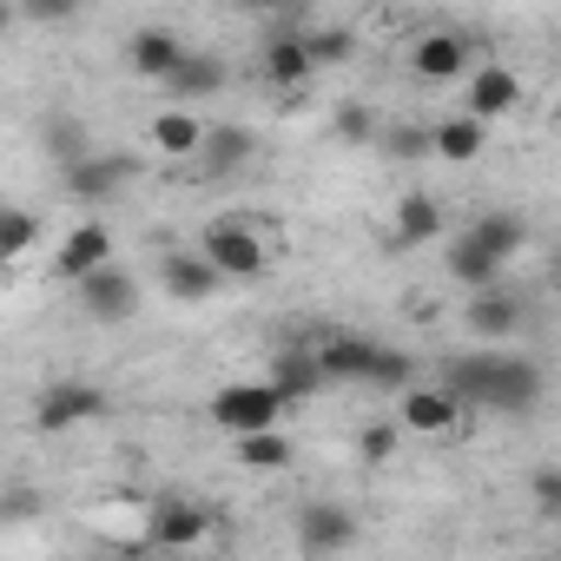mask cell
Listing matches in <instances>:
<instances>
[{"instance_id": "10", "label": "cell", "mask_w": 561, "mask_h": 561, "mask_svg": "<svg viewBox=\"0 0 561 561\" xmlns=\"http://www.w3.org/2000/svg\"><path fill=\"white\" fill-rule=\"evenodd\" d=\"M126 185H133V159L126 152H87V159L67 165V192L80 205H113Z\"/></svg>"}, {"instance_id": "11", "label": "cell", "mask_w": 561, "mask_h": 561, "mask_svg": "<svg viewBox=\"0 0 561 561\" xmlns=\"http://www.w3.org/2000/svg\"><path fill=\"white\" fill-rule=\"evenodd\" d=\"M159 291H165L172 305H211V298L225 291V277H218L198 251H165V257H159Z\"/></svg>"}, {"instance_id": "9", "label": "cell", "mask_w": 561, "mask_h": 561, "mask_svg": "<svg viewBox=\"0 0 561 561\" xmlns=\"http://www.w3.org/2000/svg\"><path fill=\"white\" fill-rule=\"evenodd\" d=\"M462 324H469V337H482V344H508V337L528 331V298H515L502 277H495V285H482V291L469 298Z\"/></svg>"}, {"instance_id": "30", "label": "cell", "mask_w": 561, "mask_h": 561, "mask_svg": "<svg viewBox=\"0 0 561 561\" xmlns=\"http://www.w3.org/2000/svg\"><path fill=\"white\" fill-rule=\"evenodd\" d=\"M397 449H403V430H397V423H370V430L357 436V456H364V462H390Z\"/></svg>"}, {"instance_id": "2", "label": "cell", "mask_w": 561, "mask_h": 561, "mask_svg": "<svg viewBox=\"0 0 561 561\" xmlns=\"http://www.w3.org/2000/svg\"><path fill=\"white\" fill-rule=\"evenodd\" d=\"M198 257L225 277V285H231V277L244 285V277H257V271L271 264V244H264V231H257L251 218H211V225L198 231Z\"/></svg>"}, {"instance_id": "12", "label": "cell", "mask_w": 561, "mask_h": 561, "mask_svg": "<svg viewBox=\"0 0 561 561\" xmlns=\"http://www.w3.org/2000/svg\"><path fill=\"white\" fill-rule=\"evenodd\" d=\"M257 67H264L271 87H305V80L318 73V60H311V47H305V27H264Z\"/></svg>"}, {"instance_id": "8", "label": "cell", "mask_w": 561, "mask_h": 561, "mask_svg": "<svg viewBox=\"0 0 561 561\" xmlns=\"http://www.w3.org/2000/svg\"><path fill=\"white\" fill-rule=\"evenodd\" d=\"M205 410H211V423H218V430L244 436V430H271L291 403L277 397L271 383H225V390H211V403H205Z\"/></svg>"}, {"instance_id": "17", "label": "cell", "mask_w": 561, "mask_h": 561, "mask_svg": "<svg viewBox=\"0 0 561 561\" xmlns=\"http://www.w3.org/2000/svg\"><path fill=\"white\" fill-rule=\"evenodd\" d=\"M285 403H311L318 390H324V370H318V357H311V344H291V351H277L271 357V377H264Z\"/></svg>"}, {"instance_id": "33", "label": "cell", "mask_w": 561, "mask_h": 561, "mask_svg": "<svg viewBox=\"0 0 561 561\" xmlns=\"http://www.w3.org/2000/svg\"><path fill=\"white\" fill-rule=\"evenodd\" d=\"M535 515H541V522H561V469H554V462L535 476Z\"/></svg>"}, {"instance_id": "24", "label": "cell", "mask_w": 561, "mask_h": 561, "mask_svg": "<svg viewBox=\"0 0 561 561\" xmlns=\"http://www.w3.org/2000/svg\"><path fill=\"white\" fill-rule=\"evenodd\" d=\"M443 271H449V285H462V291H482V285H495V277H502V257H489L482 244L456 238V244L443 251Z\"/></svg>"}, {"instance_id": "3", "label": "cell", "mask_w": 561, "mask_h": 561, "mask_svg": "<svg viewBox=\"0 0 561 561\" xmlns=\"http://www.w3.org/2000/svg\"><path fill=\"white\" fill-rule=\"evenodd\" d=\"M73 291H80V311L93 318V324H126V318H139V277L126 271V264H93L87 277H73Z\"/></svg>"}, {"instance_id": "5", "label": "cell", "mask_w": 561, "mask_h": 561, "mask_svg": "<svg viewBox=\"0 0 561 561\" xmlns=\"http://www.w3.org/2000/svg\"><path fill=\"white\" fill-rule=\"evenodd\" d=\"M469 67H476V34H462V27H430L410 47V73L430 87H456Z\"/></svg>"}, {"instance_id": "6", "label": "cell", "mask_w": 561, "mask_h": 561, "mask_svg": "<svg viewBox=\"0 0 561 561\" xmlns=\"http://www.w3.org/2000/svg\"><path fill=\"white\" fill-rule=\"evenodd\" d=\"M93 416H106V397H100L93 383H80V377H60V383H47V390L34 397V430H41V436L87 430Z\"/></svg>"}, {"instance_id": "35", "label": "cell", "mask_w": 561, "mask_h": 561, "mask_svg": "<svg viewBox=\"0 0 561 561\" xmlns=\"http://www.w3.org/2000/svg\"><path fill=\"white\" fill-rule=\"evenodd\" d=\"M14 8H21L27 21H47V27H54V21H73L87 0H14Z\"/></svg>"}, {"instance_id": "15", "label": "cell", "mask_w": 561, "mask_h": 561, "mask_svg": "<svg viewBox=\"0 0 561 561\" xmlns=\"http://www.w3.org/2000/svg\"><path fill=\"white\" fill-rule=\"evenodd\" d=\"M159 87H165V100H172V106L211 100V93H225V60H218V54H179V67H172Z\"/></svg>"}, {"instance_id": "20", "label": "cell", "mask_w": 561, "mask_h": 561, "mask_svg": "<svg viewBox=\"0 0 561 561\" xmlns=\"http://www.w3.org/2000/svg\"><path fill=\"white\" fill-rule=\"evenodd\" d=\"M482 146H489V119H476V113H449L443 126H430V152L449 159V165L482 159Z\"/></svg>"}, {"instance_id": "23", "label": "cell", "mask_w": 561, "mask_h": 561, "mask_svg": "<svg viewBox=\"0 0 561 561\" xmlns=\"http://www.w3.org/2000/svg\"><path fill=\"white\" fill-rule=\"evenodd\" d=\"M462 238H469V244H482L489 257H502V264H508V257L528 244V218H522V211H482Z\"/></svg>"}, {"instance_id": "16", "label": "cell", "mask_w": 561, "mask_h": 561, "mask_svg": "<svg viewBox=\"0 0 561 561\" xmlns=\"http://www.w3.org/2000/svg\"><path fill=\"white\" fill-rule=\"evenodd\" d=\"M146 139H152V152H159V159H172V165H185V159H198V139H205V119H198L192 106H165V113H152V126H146Z\"/></svg>"}, {"instance_id": "14", "label": "cell", "mask_w": 561, "mask_h": 561, "mask_svg": "<svg viewBox=\"0 0 561 561\" xmlns=\"http://www.w3.org/2000/svg\"><path fill=\"white\" fill-rule=\"evenodd\" d=\"M113 257V231L100 225V218H80L60 244H54V271L67 277V285H73V277H87L93 264H106Z\"/></svg>"}, {"instance_id": "19", "label": "cell", "mask_w": 561, "mask_h": 561, "mask_svg": "<svg viewBox=\"0 0 561 561\" xmlns=\"http://www.w3.org/2000/svg\"><path fill=\"white\" fill-rule=\"evenodd\" d=\"M370 351H377V337H357V331H337V337L311 344V357H318L324 383H364V370H370Z\"/></svg>"}, {"instance_id": "21", "label": "cell", "mask_w": 561, "mask_h": 561, "mask_svg": "<svg viewBox=\"0 0 561 561\" xmlns=\"http://www.w3.org/2000/svg\"><path fill=\"white\" fill-rule=\"evenodd\" d=\"M179 54H185V41H179L172 27H139V34L126 41V60H133L139 80H165V73L179 67Z\"/></svg>"}, {"instance_id": "29", "label": "cell", "mask_w": 561, "mask_h": 561, "mask_svg": "<svg viewBox=\"0 0 561 561\" xmlns=\"http://www.w3.org/2000/svg\"><path fill=\"white\" fill-rule=\"evenodd\" d=\"M305 47H311L318 67H344V60L357 54V34H351V27H318V34H305Z\"/></svg>"}, {"instance_id": "4", "label": "cell", "mask_w": 561, "mask_h": 561, "mask_svg": "<svg viewBox=\"0 0 561 561\" xmlns=\"http://www.w3.org/2000/svg\"><path fill=\"white\" fill-rule=\"evenodd\" d=\"M397 397H403V403H397V430H403V436L443 443V436H456V430H462V403H456L443 383H416V377H410Z\"/></svg>"}, {"instance_id": "25", "label": "cell", "mask_w": 561, "mask_h": 561, "mask_svg": "<svg viewBox=\"0 0 561 561\" xmlns=\"http://www.w3.org/2000/svg\"><path fill=\"white\" fill-rule=\"evenodd\" d=\"M251 152H257V146H251V133H244V126H205V139H198L205 172H238Z\"/></svg>"}, {"instance_id": "34", "label": "cell", "mask_w": 561, "mask_h": 561, "mask_svg": "<svg viewBox=\"0 0 561 561\" xmlns=\"http://www.w3.org/2000/svg\"><path fill=\"white\" fill-rule=\"evenodd\" d=\"M337 133H344L351 146H370V139H377V113H370V106H344V113H337Z\"/></svg>"}, {"instance_id": "1", "label": "cell", "mask_w": 561, "mask_h": 561, "mask_svg": "<svg viewBox=\"0 0 561 561\" xmlns=\"http://www.w3.org/2000/svg\"><path fill=\"white\" fill-rule=\"evenodd\" d=\"M443 390L462 403V410H495V416H528L548 390L541 364L528 351H469V357H449V377Z\"/></svg>"}, {"instance_id": "36", "label": "cell", "mask_w": 561, "mask_h": 561, "mask_svg": "<svg viewBox=\"0 0 561 561\" xmlns=\"http://www.w3.org/2000/svg\"><path fill=\"white\" fill-rule=\"evenodd\" d=\"M298 8L305 0H244V14H264L271 27H298Z\"/></svg>"}, {"instance_id": "26", "label": "cell", "mask_w": 561, "mask_h": 561, "mask_svg": "<svg viewBox=\"0 0 561 561\" xmlns=\"http://www.w3.org/2000/svg\"><path fill=\"white\" fill-rule=\"evenodd\" d=\"M238 462L257 469V476H271V469L291 462V443L277 436V423H271V430H244V436H238Z\"/></svg>"}, {"instance_id": "32", "label": "cell", "mask_w": 561, "mask_h": 561, "mask_svg": "<svg viewBox=\"0 0 561 561\" xmlns=\"http://www.w3.org/2000/svg\"><path fill=\"white\" fill-rule=\"evenodd\" d=\"M383 152H390V159H423V152H430V133H423V126H390V133H383Z\"/></svg>"}, {"instance_id": "28", "label": "cell", "mask_w": 561, "mask_h": 561, "mask_svg": "<svg viewBox=\"0 0 561 561\" xmlns=\"http://www.w3.org/2000/svg\"><path fill=\"white\" fill-rule=\"evenodd\" d=\"M410 377H416V357H410V351H397V344H377V351H370V370H364L370 390H403Z\"/></svg>"}, {"instance_id": "22", "label": "cell", "mask_w": 561, "mask_h": 561, "mask_svg": "<svg viewBox=\"0 0 561 561\" xmlns=\"http://www.w3.org/2000/svg\"><path fill=\"white\" fill-rule=\"evenodd\" d=\"M443 225H449V218H443V205H436L430 192H403V198H397V244H403V251L436 244Z\"/></svg>"}, {"instance_id": "27", "label": "cell", "mask_w": 561, "mask_h": 561, "mask_svg": "<svg viewBox=\"0 0 561 561\" xmlns=\"http://www.w3.org/2000/svg\"><path fill=\"white\" fill-rule=\"evenodd\" d=\"M34 244H41V218L21 205H0V264H21Z\"/></svg>"}, {"instance_id": "31", "label": "cell", "mask_w": 561, "mask_h": 561, "mask_svg": "<svg viewBox=\"0 0 561 561\" xmlns=\"http://www.w3.org/2000/svg\"><path fill=\"white\" fill-rule=\"evenodd\" d=\"M47 133H54V159H60V165H73V159H87V152H93V146H87V126H80V119H54Z\"/></svg>"}, {"instance_id": "18", "label": "cell", "mask_w": 561, "mask_h": 561, "mask_svg": "<svg viewBox=\"0 0 561 561\" xmlns=\"http://www.w3.org/2000/svg\"><path fill=\"white\" fill-rule=\"evenodd\" d=\"M462 80H469V113H476V119H502V113L522 106V80H515V67H469Z\"/></svg>"}, {"instance_id": "38", "label": "cell", "mask_w": 561, "mask_h": 561, "mask_svg": "<svg viewBox=\"0 0 561 561\" xmlns=\"http://www.w3.org/2000/svg\"><path fill=\"white\" fill-rule=\"evenodd\" d=\"M14 14H21V8H14V0H0V41H8V27H14Z\"/></svg>"}, {"instance_id": "7", "label": "cell", "mask_w": 561, "mask_h": 561, "mask_svg": "<svg viewBox=\"0 0 561 561\" xmlns=\"http://www.w3.org/2000/svg\"><path fill=\"white\" fill-rule=\"evenodd\" d=\"M139 541H146V548H172V554L205 548V541H211V508H205V502H185V495H165V502H152Z\"/></svg>"}, {"instance_id": "37", "label": "cell", "mask_w": 561, "mask_h": 561, "mask_svg": "<svg viewBox=\"0 0 561 561\" xmlns=\"http://www.w3.org/2000/svg\"><path fill=\"white\" fill-rule=\"evenodd\" d=\"M0 508H8V515H27V508H41V495H27V489H14L8 502H0Z\"/></svg>"}, {"instance_id": "13", "label": "cell", "mask_w": 561, "mask_h": 561, "mask_svg": "<svg viewBox=\"0 0 561 561\" xmlns=\"http://www.w3.org/2000/svg\"><path fill=\"white\" fill-rule=\"evenodd\" d=\"M351 541H357V515H351V508H337V502L298 508V548H305V554H337V548H351Z\"/></svg>"}]
</instances>
